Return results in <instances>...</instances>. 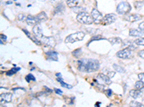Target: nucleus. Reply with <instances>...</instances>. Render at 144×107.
<instances>
[{"label":"nucleus","instance_id":"1","mask_svg":"<svg viewBox=\"0 0 144 107\" xmlns=\"http://www.w3.org/2000/svg\"><path fill=\"white\" fill-rule=\"evenodd\" d=\"M78 69L80 71L91 73L99 69V62L94 59H83L78 61Z\"/></svg>","mask_w":144,"mask_h":107},{"label":"nucleus","instance_id":"2","mask_svg":"<svg viewBox=\"0 0 144 107\" xmlns=\"http://www.w3.org/2000/svg\"><path fill=\"white\" fill-rule=\"evenodd\" d=\"M76 20L83 24H92L94 22L92 16L85 12L79 13L76 16Z\"/></svg>","mask_w":144,"mask_h":107},{"label":"nucleus","instance_id":"3","mask_svg":"<svg viewBox=\"0 0 144 107\" xmlns=\"http://www.w3.org/2000/svg\"><path fill=\"white\" fill-rule=\"evenodd\" d=\"M85 37L84 32H77L76 33L71 34L68 35V37L65 39L66 43H74L76 41H81Z\"/></svg>","mask_w":144,"mask_h":107},{"label":"nucleus","instance_id":"4","mask_svg":"<svg viewBox=\"0 0 144 107\" xmlns=\"http://www.w3.org/2000/svg\"><path fill=\"white\" fill-rule=\"evenodd\" d=\"M131 10V6L127 2H121L117 7V12L119 14H125L130 12Z\"/></svg>","mask_w":144,"mask_h":107},{"label":"nucleus","instance_id":"5","mask_svg":"<svg viewBox=\"0 0 144 107\" xmlns=\"http://www.w3.org/2000/svg\"><path fill=\"white\" fill-rule=\"evenodd\" d=\"M91 16L92 17L94 21V23L99 24H101L102 23V15L101 13L98 11L97 9H93L92 12H91Z\"/></svg>","mask_w":144,"mask_h":107},{"label":"nucleus","instance_id":"6","mask_svg":"<svg viewBox=\"0 0 144 107\" xmlns=\"http://www.w3.org/2000/svg\"><path fill=\"white\" fill-rule=\"evenodd\" d=\"M116 19H117V16L114 14H108L103 17L101 24L104 25L110 24L114 22Z\"/></svg>","mask_w":144,"mask_h":107},{"label":"nucleus","instance_id":"7","mask_svg":"<svg viewBox=\"0 0 144 107\" xmlns=\"http://www.w3.org/2000/svg\"><path fill=\"white\" fill-rule=\"evenodd\" d=\"M117 56L120 59H130L132 57L133 53H132L131 50L128 49H124L119 51L117 53Z\"/></svg>","mask_w":144,"mask_h":107},{"label":"nucleus","instance_id":"8","mask_svg":"<svg viewBox=\"0 0 144 107\" xmlns=\"http://www.w3.org/2000/svg\"><path fill=\"white\" fill-rule=\"evenodd\" d=\"M41 41H42L44 44H46L48 46H50V47H54L55 44H56L55 39L53 37H46V36H43L41 38Z\"/></svg>","mask_w":144,"mask_h":107},{"label":"nucleus","instance_id":"9","mask_svg":"<svg viewBox=\"0 0 144 107\" xmlns=\"http://www.w3.org/2000/svg\"><path fill=\"white\" fill-rule=\"evenodd\" d=\"M141 15L138 14H126L124 19L127 21L130 22H134V21H137L141 19Z\"/></svg>","mask_w":144,"mask_h":107},{"label":"nucleus","instance_id":"10","mask_svg":"<svg viewBox=\"0 0 144 107\" xmlns=\"http://www.w3.org/2000/svg\"><path fill=\"white\" fill-rule=\"evenodd\" d=\"M1 103H9L12 101V94L11 93H4L0 96Z\"/></svg>","mask_w":144,"mask_h":107},{"label":"nucleus","instance_id":"11","mask_svg":"<svg viewBox=\"0 0 144 107\" xmlns=\"http://www.w3.org/2000/svg\"><path fill=\"white\" fill-rule=\"evenodd\" d=\"M46 56L47 59L49 61H58V53L55 51H50L46 52Z\"/></svg>","mask_w":144,"mask_h":107},{"label":"nucleus","instance_id":"12","mask_svg":"<svg viewBox=\"0 0 144 107\" xmlns=\"http://www.w3.org/2000/svg\"><path fill=\"white\" fill-rule=\"evenodd\" d=\"M33 34L38 38H42L43 37L42 35V27L40 24H37L36 25H35L33 26Z\"/></svg>","mask_w":144,"mask_h":107},{"label":"nucleus","instance_id":"13","mask_svg":"<svg viewBox=\"0 0 144 107\" xmlns=\"http://www.w3.org/2000/svg\"><path fill=\"white\" fill-rule=\"evenodd\" d=\"M65 11V6L63 3H59L57 4V6L55 7V9H54V14H62Z\"/></svg>","mask_w":144,"mask_h":107},{"label":"nucleus","instance_id":"14","mask_svg":"<svg viewBox=\"0 0 144 107\" xmlns=\"http://www.w3.org/2000/svg\"><path fill=\"white\" fill-rule=\"evenodd\" d=\"M22 31H23V32L25 33V34L27 35V37H28L29 39H30L32 41L34 42L35 44H37V45H39V46L41 45V42L39 41L37 38H35V37H33V36H32V35H31V34H30L28 31H27V30H25V29H22Z\"/></svg>","mask_w":144,"mask_h":107},{"label":"nucleus","instance_id":"15","mask_svg":"<svg viewBox=\"0 0 144 107\" xmlns=\"http://www.w3.org/2000/svg\"><path fill=\"white\" fill-rule=\"evenodd\" d=\"M26 22L27 23V24L30 25H36L38 23V20L36 19V17L32 15H28L26 18Z\"/></svg>","mask_w":144,"mask_h":107},{"label":"nucleus","instance_id":"16","mask_svg":"<svg viewBox=\"0 0 144 107\" xmlns=\"http://www.w3.org/2000/svg\"><path fill=\"white\" fill-rule=\"evenodd\" d=\"M35 17H36V19H37V20H38V23L45 21H46L47 19H48V16H47V14H46L45 12H40L35 16Z\"/></svg>","mask_w":144,"mask_h":107},{"label":"nucleus","instance_id":"17","mask_svg":"<svg viewBox=\"0 0 144 107\" xmlns=\"http://www.w3.org/2000/svg\"><path fill=\"white\" fill-rule=\"evenodd\" d=\"M144 34L140 31V29H132L129 32V35L131 37H141Z\"/></svg>","mask_w":144,"mask_h":107},{"label":"nucleus","instance_id":"18","mask_svg":"<svg viewBox=\"0 0 144 107\" xmlns=\"http://www.w3.org/2000/svg\"><path fill=\"white\" fill-rule=\"evenodd\" d=\"M134 44H135V42H131V41H125V42H123V46L124 47H125V49H128L131 50H135L136 49V46H135L134 45Z\"/></svg>","mask_w":144,"mask_h":107},{"label":"nucleus","instance_id":"19","mask_svg":"<svg viewBox=\"0 0 144 107\" xmlns=\"http://www.w3.org/2000/svg\"><path fill=\"white\" fill-rule=\"evenodd\" d=\"M129 94H130V96L133 97V99H137L141 96V91L140 90H138V89H132V90L130 91Z\"/></svg>","mask_w":144,"mask_h":107},{"label":"nucleus","instance_id":"20","mask_svg":"<svg viewBox=\"0 0 144 107\" xmlns=\"http://www.w3.org/2000/svg\"><path fill=\"white\" fill-rule=\"evenodd\" d=\"M107 41L112 44H120L123 42L122 39L119 37H111L107 39Z\"/></svg>","mask_w":144,"mask_h":107},{"label":"nucleus","instance_id":"21","mask_svg":"<svg viewBox=\"0 0 144 107\" xmlns=\"http://www.w3.org/2000/svg\"><path fill=\"white\" fill-rule=\"evenodd\" d=\"M81 2L78 1V0H68L66 2V4L69 7L73 8V7H76L79 4H80Z\"/></svg>","mask_w":144,"mask_h":107},{"label":"nucleus","instance_id":"22","mask_svg":"<svg viewBox=\"0 0 144 107\" xmlns=\"http://www.w3.org/2000/svg\"><path fill=\"white\" fill-rule=\"evenodd\" d=\"M98 76L101 78L102 81H104L107 84H110L112 83V82L110 81V78H109L107 75H105V74H99L98 75Z\"/></svg>","mask_w":144,"mask_h":107},{"label":"nucleus","instance_id":"23","mask_svg":"<svg viewBox=\"0 0 144 107\" xmlns=\"http://www.w3.org/2000/svg\"><path fill=\"white\" fill-rule=\"evenodd\" d=\"M112 67H113V69H114V70L119 72V73H125V69L123 68V66H120V65L117 64H114L112 65Z\"/></svg>","mask_w":144,"mask_h":107},{"label":"nucleus","instance_id":"24","mask_svg":"<svg viewBox=\"0 0 144 107\" xmlns=\"http://www.w3.org/2000/svg\"><path fill=\"white\" fill-rule=\"evenodd\" d=\"M57 81H58L59 82L61 83V86H62L63 87L67 88V89H71L72 88L71 85H69V84H66V83L64 82V81H63V79H62L61 77V78H57Z\"/></svg>","mask_w":144,"mask_h":107},{"label":"nucleus","instance_id":"25","mask_svg":"<svg viewBox=\"0 0 144 107\" xmlns=\"http://www.w3.org/2000/svg\"><path fill=\"white\" fill-rule=\"evenodd\" d=\"M72 54L74 57L76 58H79L81 57V55L82 54V51H81V49L79 48V49H77L74 50L73 52H72Z\"/></svg>","mask_w":144,"mask_h":107},{"label":"nucleus","instance_id":"26","mask_svg":"<svg viewBox=\"0 0 144 107\" xmlns=\"http://www.w3.org/2000/svg\"><path fill=\"white\" fill-rule=\"evenodd\" d=\"M135 87L138 90H140L144 87V82L143 81H138L136 82Z\"/></svg>","mask_w":144,"mask_h":107},{"label":"nucleus","instance_id":"27","mask_svg":"<svg viewBox=\"0 0 144 107\" xmlns=\"http://www.w3.org/2000/svg\"><path fill=\"white\" fill-rule=\"evenodd\" d=\"M20 70V68H13L12 69H10V70L9 71L7 72V76H12L14 74H15V73H17L18 71Z\"/></svg>","mask_w":144,"mask_h":107},{"label":"nucleus","instance_id":"28","mask_svg":"<svg viewBox=\"0 0 144 107\" xmlns=\"http://www.w3.org/2000/svg\"><path fill=\"white\" fill-rule=\"evenodd\" d=\"M130 106L131 107H144V105H143L142 103L137 102L135 101H132L131 103H130Z\"/></svg>","mask_w":144,"mask_h":107},{"label":"nucleus","instance_id":"29","mask_svg":"<svg viewBox=\"0 0 144 107\" xmlns=\"http://www.w3.org/2000/svg\"><path fill=\"white\" fill-rule=\"evenodd\" d=\"M100 39H105V38H103L102 37V35H95V36H93V37L91 38V39H90L89 43H91L92 41H99Z\"/></svg>","mask_w":144,"mask_h":107},{"label":"nucleus","instance_id":"30","mask_svg":"<svg viewBox=\"0 0 144 107\" xmlns=\"http://www.w3.org/2000/svg\"><path fill=\"white\" fill-rule=\"evenodd\" d=\"M135 44H137V45H141V46H144V38L143 37H140L139 39H137L135 41Z\"/></svg>","mask_w":144,"mask_h":107},{"label":"nucleus","instance_id":"31","mask_svg":"<svg viewBox=\"0 0 144 107\" xmlns=\"http://www.w3.org/2000/svg\"><path fill=\"white\" fill-rule=\"evenodd\" d=\"M25 80L29 83L30 81H33V82H35V78L34 77V76L33 74H29L28 75H27L25 76Z\"/></svg>","mask_w":144,"mask_h":107},{"label":"nucleus","instance_id":"32","mask_svg":"<svg viewBox=\"0 0 144 107\" xmlns=\"http://www.w3.org/2000/svg\"><path fill=\"white\" fill-rule=\"evenodd\" d=\"M17 18H18V20L19 21H24L25 19H26V18L27 17H25V14H20L19 15H18V17H17Z\"/></svg>","mask_w":144,"mask_h":107},{"label":"nucleus","instance_id":"33","mask_svg":"<svg viewBox=\"0 0 144 107\" xmlns=\"http://www.w3.org/2000/svg\"><path fill=\"white\" fill-rule=\"evenodd\" d=\"M114 74H115V72H114V71H108V72H107V76L109 78H112V77L114 76Z\"/></svg>","mask_w":144,"mask_h":107},{"label":"nucleus","instance_id":"34","mask_svg":"<svg viewBox=\"0 0 144 107\" xmlns=\"http://www.w3.org/2000/svg\"><path fill=\"white\" fill-rule=\"evenodd\" d=\"M138 28H139V29H140V31L144 34V21H143V22L140 23V24H139V26H138Z\"/></svg>","mask_w":144,"mask_h":107},{"label":"nucleus","instance_id":"35","mask_svg":"<svg viewBox=\"0 0 144 107\" xmlns=\"http://www.w3.org/2000/svg\"><path fill=\"white\" fill-rule=\"evenodd\" d=\"M54 91H55V94H59V95L63 94V91L61 90V89H55Z\"/></svg>","mask_w":144,"mask_h":107},{"label":"nucleus","instance_id":"36","mask_svg":"<svg viewBox=\"0 0 144 107\" xmlns=\"http://www.w3.org/2000/svg\"><path fill=\"white\" fill-rule=\"evenodd\" d=\"M138 55H139L141 58L144 59V49L140 50V51L138 52Z\"/></svg>","mask_w":144,"mask_h":107},{"label":"nucleus","instance_id":"37","mask_svg":"<svg viewBox=\"0 0 144 107\" xmlns=\"http://www.w3.org/2000/svg\"><path fill=\"white\" fill-rule=\"evenodd\" d=\"M112 91L110 90V89H107V90L106 91V94L108 96H110L111 95H112Z\"/></svg>","mask_w":144,"mask_h":107},{"label":"nucleus","instance_id":"38","mask_svg":"<svg viewBox=\"0 0 144 107\" xmlns=\"http://www.w3.org/2000/svg\"><path fill=\"white\" fill-rule=\"evenodd\" d=\"M144 76V73H141V74H138V78H140V80H142Z\"/></svg>","mask_w":144,"mask_h":107},{"label":"nucleus","instance_id":"39","mask_svg":"<svg viewBox=\"0 0 144 107\" xmlns=\"http://www.w3.org/2000/svg\"><path fill=\"white\" fill-rule=\"evenodd\" d=\"M0 37H1V40H2V39H4V40H7V37H6L5 35H4V34H1Z\"/></svg>","mask_w":144,"mask_h":107},{"label":"nucleus","instance_id":"40","mask_svg":"<svg viewBox=\"0 0 144 107\" xmlns=\"http://www.w3.org/2000/svg\"><path fill=\"white\" fill-rule=\"evenodd\" d=\"M44 88H45V89H46V90L48 93H52V91H53L51 90V89H48V88L47 87H44Z\"/></svg>","mask_w":144,"mask_h":107},{"label":"nucleus","instance_id":"41","mask_svg":"<svg viewBox=\"0 0 144 107\" xmlns=\"http://www.w3.org/2000/svg\"><path fill=\"white\" fill-rule=\"evenodd\" d=\"M56 76L61 78V73H57V74H56Z\"/></svg>","mask_w":144,"mask_h":107},{"label":"nucleus","instance_id":"42","mask_svg":"<svg viewBox=\"0 0 144 107\" xmlns=\"http://www.w3.org/2000/svg\"><path fill=\"white\" fill-rule=\"evenodd\" d=\"M12 4V2L11 1V2H7V4Z\"/></svg>","mask_w":144,"mask_h":107},{"label":"nucleus","instance_id":"43","mask_svg":"<svg viewBox=\"0 0 144 107\" xmlns=\"http://www.w3.org/2000/svg\"><path fill=\"white\" fill-rule=\"evenodd\" d=\"M0 43H1V44H2H2H3V43H2V40H1V41H0Z\"/></svg>","mask_w":144,"mask_h":107},{"label":"nucleus","instance_id":"44","mask_svg":"<svg viewBox=\"0 0 144 107\" xmlns=\"http://www.w3.org/2000/svg\"><path fill=\"white\" fill-rule=\"evenodd\" d=\"M130 107H131V106H130Z\"/></svg>","mask_w":144,"mask_h":107}]
</instances>
